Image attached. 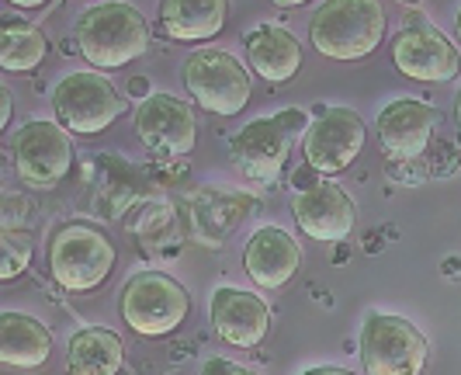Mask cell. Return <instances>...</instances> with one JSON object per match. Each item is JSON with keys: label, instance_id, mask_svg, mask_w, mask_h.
<instances>
[{"label": "cell", "instance_id": "obj_8", "mask_svg": "<svg viewBox=\"0 0 461 375\" xmlns=\"http://www.w3.org/2000/svg\"><path fill=\"white\" fill-rule=\"evenodd\" d=\"M361 365L365 375H423L427 369V337L406 316L371 313L361 324Z\"/></svg>", "mask_w": 461, "mask_h": 375}, {"label": "cell", "instance_id": "obj_2", "mask_svg": "<svg viewBox=\"0 0 461 375\" xmlns=\"http://www.w3.org/2000/svg\"><path fill=\"white\" fill-rule=\"evenodd\" d=\"M385 28L382 0H323L309 18V42L326 59L354 63L385 42Z\"/></svg>", "mask_w": 461, "mask_h": 375}, {"label": "cell", "instance_id": "obj_15", "mask_svg": "<svg viewBox=\"0 0 461 375\" xmlns=\"http://www.w3.org/2000/svg\"><path fill=\"white\" fill-rule=\"evenodd\" d=\"M208 320H212V330L226 344H232V348H257L271 330V306L264 303L260 296H254V292H247V288L222 285V288L212 292Z\"/></svg>", "mask_w": 461, "mask_h": 375}, {"label": "cell", "instance_id": "obj_25", "mask_svg": "<svg viewBox=\"0 0 461 375\" xmlns=\"http://www.w3.org/2000/svg\"><path fill=\"white\" fill-rule=\"evenodd\" d=\"M11 7H22V11H39V7H46L49 0H7Z\"/></svg>", "mask_w": 461, "mask_h": 375}, {"label": "cell", "instance_id": "obj_3", "mask_svg": "<svg viewBox=\"0 0 461 375\" xmlns=\"http://www.w3.org/2000/svg\"><path fill=\"white\" fill-rule=\"evenodd\" d=\"M115 240L97 223L73 219L49 236L46 268L63 292H94L115 271Z\"/></svg>", "mask_w": 461, "mask_h": 375}, {"label": "cell", "instance_id": "obj_12", "mask_svg": "<svg viewBox=\"0 0 461 375\" xmlns=\"http://www.w3.org/2000/svg\"><path fill=\"white\" fill-rule=\"evenodd\" d=\"M365 140H368V133H365V122L357 112L326 108L323 115L305 129L302 153H305V164L316 174L330 178V174H344L347 167L361 157Z\"/></svg>", "mask_w": 461, "mask_h": 375}, {"label": "cell", "instance_id": "obj_20", "mask_svg": "<svg viewBox=\"0 0 461 375\" xmlns=\"http://www.w3.org/2000/svg\"><path fill=\"white\" fill-rule=\"evenodd\" d=\"M125 361V344L115 330L84 327L67 344V375H118Z\"/></svg>", "mask_w": 461, "mask_h": 375}, {"label": "cell", "instance_id": "obj_24", "mask_svg": "<svg viewBox=\"0 0 461 375\" xmlns=\"http://www.w3.org/2000/svg\"><path fill=\"white\" fill-rule=\"evenodd\" d=\"M7 125H11V91L0 87V129H7Z\"/></svg>", "mask_w": 461, "mask_h": 375}, {"label": "cell", "instance_id": "obj_16", "mask_svg": "<svg viewBox=\"0 0 461 375\" xmlns=\"http://www.w3.org/2000/svg\"><path fill=\"white\" fill-rule=\"evenodd\" d=\"M243 268L247 275L275 292V288H285L288 281L295 279V271L302 268V247L299 240L281 230V226H260L250 240H247V251H243Z\"/></svg>", "mask_w": 461, "mask_h": 375}, {"label": "cell", "instance_id": "obj_23", "mask_svg": "<svg viewBox=\"0 0 461 375\" xmlns=\"http://www.w3.org/2000/svg\"><path fill=\"white\" fill-rule=\"evenodd\" d=\"M202 375H254L250 369H243V365H236L230 358H208Z\"/></svg>", "mask_w": 461, "mask_h": 375}, {"label": "cell", "instance_id": "obj_10", "mask_svg": "<svg viewBox=\"0 0 461 375\" xmlns=\"http://www.w3.org/2000/svg\"><path fill=\"white\" fill-rule=\"evenodd\" d=\"M136 136L153 157L163 160L187 157L198 142L194 108L177 94H149L136 108Z\"/></svg>", "mask_w": 461, "mask_h": 375}, {"label": "cell", "instance_id": "obj_5", "mask_svg": "<svg viewBox=\"0 0 461 375\" xmlns=\"http://www.w3.org/2000/svg\"><path fill=\"white\" fill-rule=\"evenodd\" d=\"M181 77L191 101L222 118L240 115L254 94V80L247 67L226 49H194L181 67Z\"/></svg>", "mask_w": 461, "mask_h": 375}, {"label": "cell", "instance_id": "obj_27", "mask_svg": "<svg viewBox=\"0 0 461 375\" xmlns=\"http://www.w3.org/2000/svg\"><path fill=\"white\" fill-rule=\"evenodd\" d=\"M455 122H458V129H461V87H458V94H455Z\"/></svg>", "mask_w": 461, "mask_h": 375}, {"label": "cell", "instance_id": "obj_30", "mask_svg": "<svg viewBox=\"0 0 461 375\" xmlns=\"http://www.w3.org/2000/svg\"><path fill=\"white\" fill-rule=\"evenodd\" d=\"M455 28H458V42H461V7H458V24H455Z\"/></svg>", "mask_w": 461, "mask_h": 375}, {"label": "cell", "instance_id": "obj_29", "mask_svg": "<svg viewBox=\"0 0 461 375\" xmlns=\"http://www.w3.org/2000/svg\"><path fill=\"white\" fill-rule=\"evenodd\" d=\"M129 91H132V94H146V80H132V84H129Z\"/></svg>", "mask_w": 461, "mask_h": 375}, {"label": "cell", "instance_id": "obj_13", "mask_svg": "<svg viewBox=\"0 0 461 375\" xmlns=\"http://www.w3.org/2000/svg\"><path fill=\"white\" fill-rule=\"evenodd\" d=\"M378 142L395 164H410L427 153L438 129V108L420 97H395L378 112Z\"/></svg>", "mask_w": 461, "mask_h": 375}, {"label": "cell", "instance_id": "obj_1", "mask_svg": "<svg viewBox=\"0 0 461 375\" xmlns=\"http://www.w3.org/2000/svg\"><path fill=\"white\" fill-rule=\"evenodd\" d=\"M73 39H77L80 56L94 70H122L136 63L139 56H146L149 28H146V18L139 14V7L125 0H104L77 18Z\"/></svg>", "mask_w": 461, "mask_h": 375}, {"label": "cell", "instance_id": "obj_6", "mask_svg": "<svg viewBox=\"0 0 461 375\" xmlns=\"http://www.w3.org/2000/svg\"><path fill=\"white\" fill-rule=\"evenodd\" d=\"M52 108H56V122L69 136H97L125 115V101L115 91V84L104 73L94 70L67 73L52 87Z\"/></svg>", "mask_w": 461, "mask_h": 375}, {"label": "cell", "instance_id": "obj_19", "mask_svg": "<svg viewBox=\"0 0 461 375\" xmlns=\"http://www.w3.org/2000/svg\"><path fill=\"white\" fill-rule=\"evenodd\" d=\"M52 354V330L28 316V313H14L7 309L0 316V361L7 369H42Z\"/></svg>", "mask_w": 461, "mask_h": 375}, {"label": "cell", "instance_id": "obj_22", "mask_svg": "<svg viewBox=\"0 0 461 375\" xmlns=\"http://www.w3.org/2000/svg\"><path fill=\"white\" fill-rule=\"evenodd\" d=\"M28 264H32V240H28V233L7 230L4 240H0V279L14 281L18 275L28 271Z\"/></svg>", "mask_w": 461, "mask_h": 375}, {"label": "cell", "instance_id": "obj_18", "mask_svg": "<svg viewBox=\"0 0 461 375\" xmlns=\"http://www.w3.org/2000/svg\"><path fill=\"white\" fill-rule=\"evenodd\" d=\"M247 59L267 84H288L302 70V42L277 24H260L247 35Z\"/></svg>", "mask_w": 461, "mask_h": 375}, {"label": "cell", "instance_id": "obj_28", "mask_svg": "<svg viewBox=\"0 0 461 375\" xmlns=\"http://www.w3.org/2000/svg\"><path fill=\"white\" fill-rule=\"evenodd\" d=\"M277 7H302V4H309V0H275Z\"/></svg>", "mask_w": 461, "mask_h": 375}, {"label": "cell", "instance_id": "obj_7", "mask_svg": "<svg viewBox=\"0 0 461 375\" xmlns=\"http://www.w3.org/2000/svg\"><path fill=\"white\" fill-rule=\"evenodd\" d=\"M305 125L302 112H281V115L254 118L250 125H243L230 142L232 167L254 181V185H277L281 170L288 164L295 133Z\"/></svg>", "mask_w": 461, "mask_h": 375}, {"label": "cell", "instance_id": "obj_17", "mask_svg": "<svg viewBox=\"0 0 461 375\" xmlns=\"http://www.w3.org/2000/svg\"><path fill=\"white\" fill-rule=\"evenodd\" d=\"M230 18V0H160L157 22L174 42H208Z\"/></svg>", "mask_w": 461, "mask_h": 375}, {"label": "cell", "instance_id": "obj_26", "mask_svg": "<svg viewBox=\"0 0 461 375\" xmlns=\"http://www.w3.org/2000/svg\"><path fill=\"white\" fill-rule=\"evenodd\" d=\"M299 375H350L347 369H333V365H320V369H305Z\"/></svg>", "mask_w": 461, "mask_h": 375}, {"label": "cell", "instance_id": "obj_11", "mask_svg": "<svg viewBox=\"0 0 461 375\" xmlns=\"http://www.w3.org/2000/svg\"><path fill=\"white\" fill-rule=\"evenodd\" d=\"M393 67L416 84H447L461 70V56L440 28L410 22L393 39Z\"/></svg>", "mask_w": 461, "mask_h": 375}, {"label": "cell", "instance_id": "obj_31", "mask_svg": "<svg viewBox=\"0 0 461 375\" xmlns=\"http://www.w3.org/2000/svg\"><path fill=\"white\" fill-rule=\"evenodd\" d=\"M402 4H416V0H402Z\"/></svg>", "mask_w": 461, "mask_h": 375}, {"label": "cell", "instance_id": "obj_4", "mask_svg": "<svg viewBox=\"0 0 461 375\" xmlns=\"http://www.w3.org/2000/svg\"><path fill=\"white\" fill-rule=\"evenodd\" d=\"M118 313L139 337H167L187 320L191 296L174 275L136 271L118 292Z\"/></svg>", "mask_w": 461, "mask_h": 375}, {"label": "cell", "instance_id": "obj_9", "mask_svg": "<svg viewBox=\"0 0 461 375\" xmlns=\"http://www.w3.org/2000/svg\"><path fill=\"white\" fill-rule=\"evenodd\" d=\"M11 157H14V174L22 178L24 188L52 191L67 181L73 167V142L59 122L32 118L14 133Z\"/></svg>", "mask_w": 461, "mask_h": 375}, {"label": "cell", "instance_id": "obj_14", "mask_svg": "<svg viewBox=\"0 0 461 375\" xmlns=\"http://www.w3.org/2000/svg\"><path fill=\"white\" fill-rule=\"evenodd\" d=\"M292 215H295L302 233L309 236V240H323V243H340L357 226L354 198L340 185H333L330 178L295 191Z\"/></svg>", "mask_w": 461, "mask_h": 375}, {"label": "cell", "instance_id": "obj_21", "mask_svg": "<svg viewBox=\"0 0 461 375\" xmlns=\"http://www.w3.org/2000/svg\"><path fill=\"white\" fill-rule=\"evenodd\" d=\"M49 42L42 28L22 18L0 22V70L4 73H32L46 63Z\"/></svg>", "mask_w": 461, "mask_h": 375}]
</instances>
